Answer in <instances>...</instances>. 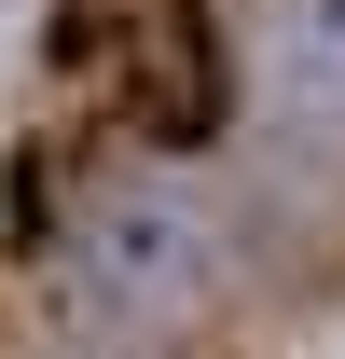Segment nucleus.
I'll use <instances>...</instances> for the list:
<instances>
[{"label": "nucleus", "mask_w": 345, "mask_h": 359, "mask_svg": "<svg viewBox=\"0 0 345 359\" xmlns=\"http://www.w3.org/2000/svg\"><path fill=\"white\" fill-rule=\"evenodd\" d=\"M221 208L194 194V180L166 166H125L97 180L83 208L55 222V290L83 318H111V332H194V318L221 304Z\"/></svg>", "instance_id": "f257e3e1"}, {"label": "nucleus", "mask_w": 345, "mask_h": 359, "mask_svg": "<svg viewBox=\"0 0 345 359\" xmlns=\"http://www.w3.org/2000/svg\"><path fill=\"white\" fill-rule=\"evenodd\" d=\"M249 55H262V83H276V111L345 125V0H262Z\"/></svg>", "instance_id": "f03ea898"}, {"label": "nucleus", "mask_w": 345, "mask_h": 359, "mask_svg": "<svg viewBox=\"0 0 345 359\" xmlns=\"http://www.w3.org/2000/svg\"><path fill=\"white\" fill-rule=\"evenodd\" d=\"M180 14H194V0H55V69H69V83H138V55L166 42Z\"/></svg>", "instance_id": "7ed1b4c3"}]
</instances>
